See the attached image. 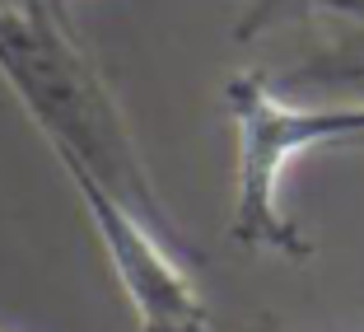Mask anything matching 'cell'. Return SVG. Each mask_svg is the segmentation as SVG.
<instances>
[{
  "label": "cell",
  "instance_id": "5b68a950",
  "mask_svg": "<svg viewBox=\"0 0 364 332\" xmlns=\"http://www.w3.org/2000/svg\"><path fill=\"white\" fill-rule=\"evenodd\" d=\"M327 0H243L238 10V24H234V43H257L262 33L280 28V24H299L309 14H322Z\"/></svg>",
  "mask_w": 364,
  "mask_h": 332
},
{
  "label": "cell",
  "instance_id": "277c9868",
  "mask_svg": "<svg viewBox=\"0 0 364 332\" xmlns=\"http://www.w3.org/2000/svg\"><path fill=\"white\" fill-rule=\"evenodd\" d=\"M332 33H322L318 43L299 61L267 71V80L289 98L304 103H336V108H364V19H341Z\"/></svg>",
  "mask_w": 364,
  "mask_h": 332
},
{
  "label": "cell",
  "instance_id": "3957f363",
  "mask_svg": "<svg viewBox=\"0 0 364 332\" xmlns=\"http://www.w3.org/2000/svg\"><path fill=\"white\" fill-rule=\"evenodd\" d=\"M52 155L75 187L85 220L94 225V239L112 267V281L122 286L131 304L136 332H210V309H205L196 281L182 267L187 253L159 225H150L127 197L112 192L80 155L70 150Z\"/></svg>",
  "mask_w": 364,
  "mask_h": 332
},
{
  "label": "cell",
  "instance_id": "52a82bcc",
  "mask_svg": "<svg viewBox=\"0 0 364 332\" xmlns=\"http://www.w3.org/2000/svg\"><path fill=\"white\" fill-rule=\"evenodd\" d=\"M257 332H271V323H267V328H257Z\"/></svg>",
  "mask_w": 364,
  "mask_h": 332
},
{
  "label": "cell",
  "instance_id": "ba28073f",
  "mask_svg": "<svg viewBox=\"0 0 364 332\" xmlns=\"http://www.w3.org/2000/svg\"><path fill=\"white\" fill-rule=\"evenodd\" d=\"M0 332H5V328H0Z\"/></svg>",
  "mask_w": 364,
  "mask_h": 332
},
{
  "label": "cell",
  "instance_id": "8992f818",
  "mask_svg": "<svg viewBox=\"0 0 364 332\" xmlns=\"http://www.w3.org/2000/svg\"><path fill=\"white\" fill-rule=\"evenodd\" d=\"M322 14H341V19H364V0H327Z\"/></svg>",
  "mask_w": 364,
  "mask_h": 332
},
{
  "label": "cell",
  "instance_id": "6da1fadb",
  "mask_svg": "<svg viewBox=\"0 0 364 332\" xmlns=\"http://www.w3.org/2000/svg\"><path fill=\"white\" fill-rule=\"evenodd\" d=\"M0 80L23 103L52 150H70L117 197H127L150 225H159L187 257H201L182 239L117 98L75 43V33L47 0H0Z\"/></svg>",
  "mask_w": 364,
  "mask_h": 332
},
{
  "label": "cell",
  "instance_id": "7a4b0ae2",
  "mask_svg": "<svg viewBox=\"0 0 364 332\" xmlns=\"http://www.w3.org/2000/svg\"><path fill=\"white\" fill-rule=\"evenodd\" d=\"M225 113L234 122V215L229 239L243 253H271L309 262L313 239L285 211L289 164L318 145H360L364 108L304 103L257 71H238L225 85Z\"/></svg>",
  "mask_w": 364,
  "mask_h": 332
}]
</instances>
